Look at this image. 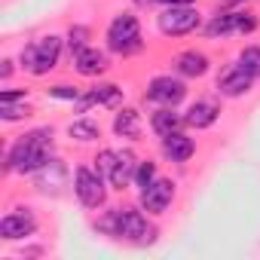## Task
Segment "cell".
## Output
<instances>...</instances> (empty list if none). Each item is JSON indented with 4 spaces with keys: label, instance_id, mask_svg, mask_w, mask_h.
Returning <instances> with one entry per match:
<instances>
[{
    "label": "cell",
    "instance_id": "6da1fadb",
    "mask_svg": "<svg viewBox=\"0 0 260 260\" xmlns=\"http://www.w3.org/2000/svg\"><path fill=\"white\" fill-rule=\"evenodd\" d=\"M92 226H95V233L116 239V242H128V245H153L159 236V230L147 220L141 205L138 208L135 205H113L104 214H98Z\"/></svg>",
    "mask_w": 260,
    "mask_h": 260
},
{
    "label": "cell",
    "instance_id": "7a4b0ae2",
    "mask_svg": "<svg viewBox=\"0 0 260 260\" xmlns=\"http://www.w3.org/2000/svg\"><path fill=\"white\" fill-rule=\"evenodd\" d=\"M104 49L119 55V58H128V55H138L144 49V34H141V22L135 13H116L110 22H107V31H104Z\"/></svg>",
    "mask_w": 260,
    "mask_h": 260
},
{
    "label": "cell",
    "instance_id": "3957f363",
    "mask_svg": "<svg viewBox=\"0 0 260 260\" xmlns=\"http://www.w3.org/2000/svg\"><path fill=\"white\" fill-rule=\"evenodd\" d=\"M64 46H68V43H64L61 37H55V34L37 37V40H31L28 46H22V52H19V68H22L25 74H31V77H46L49 71L58 68Z\"/></svg>",
    "mask_w": 260,
    "mask_h": 260
},
{
    "label": "cell",
    "instance_id": "277c9868",
    "mask_svg": "<svg viewBox=\"0 0 260 260\" xmlns=\"http://www.w3.org/2000/svg\"><path fill=\"white\" fill-rule=\"evenodd\" d=\"M49 159H52V147L34 141V138L25 132V135H19V138L7 147L4 169H7V175H34V172L43 169Z\"/></svg>",
    "mask_w": 260,
    "mask_h": 260
},
{
    "label": "cell",
    "instance_id": "5b68a950",
    "mask_svg": "<svg viewBox=\"0 0 260 260\" xmlns=\"http://www.w3.org/2000/svg\"><path fill=\"white\" fill-rule=\"evenodd\" d=\"M260 28V19L251 10H223L205 22V37L211 40H226V37H248Z\"/></svg>",
    "mask_w": 260,
    "mask_h": 260
},
{
    "label": "cell",
    "instance_id": "8992f818",
    "mask_svg": "<svg viewBox=\"0 0 260 260\" xmlns=\"http://www.w3.org/2000/svg\"><path fill=\"white\" fill-rule=\"evenodd\" d=\"M107 178L95 166H77L74 169V196L83 208L98 211L107 205Z\"/></svg>",
    "mask_w": 260,
    "mask_h": 260
},
{
    "label": "cell",
    "instance_id": "52a82bcc",
    "mask_svg": "<svg viewBox=\"0 0 260 260\" xmlns=\"http://www.w3.org/2000/svg\"><path fill=\"white\" fill-rule=\"evenodd\" d=\"M156 28L162 37H187L193 31L202 28V13L193 7V4H184V7H166L159 16H156Z\"/></svg>",
    "mask_w": 260,
    "mask_h": 260
},
{
    "label": "cell",
    "instance_id": "ba28073f",
    "mask_svg": "<svg viewBox=\"0 0 260 260\" xmlns=\"http://www.w3.org/2000/svg\"><path fill=\"white\" fill-rule=\"evenodd\" d=\"M187 98V83L178 74H159L153 80H147L144 89V101L156 104V107H178Z\"/></svg>",
    "mask_w": 260,
    "mask_h": 260
},
{
    "label": "cell",
    "instance_id": "9c48e42d",
    "mask_svg": "<svg viewBox=\"0 0 260 260\" xmlns=\"http://www.w3.org/2000/svg\"><path fill=\"white\" fill-rule=\"evenodd\" d=\"M37 230H40V223L31 208H13L0 217V239L4 242H25V239L37 236Z\"/></svg>",
    "mask_w": 260,
    "mask_h": 260
},
{
    "label": "cell",
    "instance_id": "30bf717a",
    "mask_svg": "<svg viewBox=\"0 0 260 260\" xmlns=\"http://www.w3.org/2000/svg\"><path fill=\"white\" fill-rule=\"evenodd\" d=\"M175 193H178V184H175L172 178H156L147 190L138 193V205H141L150 217H159V214H166V211L172 208Z\"/></svg>",
    "mask_w": 260,
    "mask_h": 260
},
{
    "label": "cell",
    "instance_id": "8fae6325",
    "mask_svg": "<svg viewBox=\"0 0 260 260\" xmlns=\"http://www.w3.org/2000/svg\"><path fill=\"white\" fill-rule=\"evenodd\" d=\"M251 86H254V77H251L239 61H230V64L217 74V83H214V89H217L220 98H242V95L251 92Z\"/></svg>",
    "mask_w": 260,
    "mask_h": 260
},
{
    "label": "cell",
    "instance_id": "7c38bea8",
    "mask_svg": "<svg viewBox=\"0 0 260 260\" xmlns=\"http://www.w3.org/2000/svg\"><path fill=\"white\" fill-rule=\"evenodd\" d=\"M92 104H101V107H122V89H119L116 83H95L92 89H86V92L74 101L77 113H86Z\"/></svg>",
    "mask_w": 260,
    "mask_h": 260
},
{
    "label": "cell",
    "instance_id": "4fadbf2b",
    "mask_svg": "<svg viewBox=\"0 0 260 260\" xmlns=\"http://www.w3.org/2000/svg\"><path fill=\"white\" fill-rule=\"evenodd\" d=\"M159 150H162V159H166V162L184 166V162L193 159V153H196V141L181 128V132H172V135L159 138Z\"/></svg>",
    "mask_w": 260,
    "mask_h": 260
},
{
    "label": "cell",
    "instance_id": "5bb4252c",
    "mask_svg": "<svg viewBox=\"0 0 260 260\" xmlns=\"http://www.w3.org/2000/svg\"><path fill=\"white\" fill-rule=\"evenodd\" d=\"M172 71H175L178 77H184V80H199V77H205V74L211 71V58H208L202 49H184V52L175 55Z\"/></svg>",
    "mask_w": 260,
    "mask_h": 260
},
{
    "label": "cell",
    "instance_id": "9a60e30c",
    "mask_svg": "<svg viewBox=\"0 0 260 260\" xmlns=\"http://www.w3.org/2000/svg\"><path fill=\"white\" fill-rule=\"evenodd\" d=\"M74 71H77L80 77H89V80H95V77L107 74V71H110V55H107V49L86 46L83 52H77V55H74Z\"/></svg>",
    "mask_w": 260,
    "mask_h": 260
},
{
    "label": "cell",
    "instance_id": "2e32d148",
    "mask_svg": "<svg viewBox=\"0 0 260 260\" xmlns=\"http://www.w3.org/2000/svg\"><path fill=\"white\" fill-rule=\"evenodd\" d=\"M217 119H220V104H217L214 98H196V101L187 107V113H184L187 128H196V132L211 128Z\"/></svg>",
    "mask_w": 260,
    "mask_h": 260
},
{
    "label": "cell",
    "instance_id": "e0dca14e",
    "mask_svg": "<svg viewBox=\"0 0 260 260\" xmlns=\"http://www.w3.org/2000/svg\"><path fill=\"white\" fill-rule=\"evenodd\" d=\"M110 128H113V135L122 138V141H141L144 122H141V113H138L135 107H116Z\"/></svg>",
    "mask_w": 260,
    "mask_h": 260
},
{
    "label": "cell",
    "instance_id": "ac0fdd59",
    "mask_svg": "<svg viewBox=\"0 0 260 260\" xmlns=\"http://www.w3.org/2000/svg\"><path fill=\"white\" fill-rule=\"evenodd\" d=\"M187 122H184V113H178L175 107H156L153 113H150V132L156 135V138H166V135H172V132H181Z\"/></svg>",
    "mask_w": 260,
    "mask_h": 260
},
{
    "label": "cell",
    "instance_id": "d6986e66",
    "mask_svg": "<svg viewBox=\"0 0 260 260\" xmlns=\"http://www.w3.org/2000/svg\"><path fill=\"white\" fill-rule=\"evenodd\" d=\"M138 162H141V159H138L132 150H119V162H116V169H113V175H110V190L122 193V190H128V187H132Z\"/></svg>",
    "mask_w": 260,
    "mask_h": 260
},
{
    "label": "cell",
    "instance_id": "ffe728a7",
    "mask_svg": "<svg viewBox=\"0 0 260 260\" xmlns=\"http://www.w3.org/2000/svg\"><path fill=\"white\" fill-rule=\"evenodd\" d=\"M64 178H68V166H61V159H49L43 169L34 172V187H37L40 193H49V190H55Z\"/></svg>",
    "mask_w": 260,
    "mask_h": 260
},
{
    "label": "cell",
    "instance_id": "44dd1931",
    "mask_svg": "<svg viewBox=\"0 0 260 260\" xmlns=\"http://www.w3.org/2000/svg\"><path fill=\"white\" fill-rule=\"evenodd\" d=\"M68 135H71L77 144H95V141L101 138V125H98L95 119H89V116H80V119H74V122L68 125Z\"/></svg>",
    "mask_w": 260,
    "mask_h": 260
},
{
    "label": "cell",
    "instance_id": "7402d4cb",
    "mask_svg": "<svg viewBox=\"0 0 260 260\" xmlns=\"http://www.w3.org/2000/svg\"><path fill=\"white\" fill-rule=\"evenodd\" d=\"M89 40H92V31H89L86 25H71V28H68V34H64V43H68L71 58H74L77 52H83L86 46H92Z\"/></svg>",
    "mask_w": 260,
    "mask_h": 260
},
{
    "label": "cell",
    "instance_id": "603a6c76",
    "mask_svg": "<svg viewBox=\"0 0 260 260\" xmlns=\"http://www.w3.org/2000/svg\"><path fill=\"white\" fill-rule=\"evenodd\" d=\"M156 178H159L156 162H153V159H141V162H138V169H135V181H132V187L141 193V190H147Z\"/></svg>",
    "mask_w": 260,
    "mask_h": 260
},
{
    "label": "cell",
    "instance_id": "cb8c5ba5",
    "mask_svg": "<svg viewBox=\"0 0 260 260\" xmlns=\"http://www.w3.org/2000/svg\"><path fill=\"white\" fill-rule=\"evenodd\" d=\"M95 169L107 178V184H110V175H113V169H116V162H119V150H110V147H104V150H98L95 153Z\"/></svg>",
    "mask_w": 260,
    "mask_h": 260
},
{
    "label": "cell",
    "instance_id": "d4e9b609",
    "mask_svg": "<svg viewBox=\"0 0 260 260\" xmlns=\"http://www.w3.org/2000/svg\"><path fill=\"white\" fill-rule=\"evenodd\" d=\"M254 80H260V46H245L242 52H239V58H236Z\"/></svg>",
    "mask_w": 260,
    "mask_h": 260
},
{
    "label": "cell",
    "instance_id": "484cf974",
    "mask_svg": "<svg viewBox=\"0 0 260 260\" xmlns=\"http://www.w3.org/2000/svg\"><path fill=\"white\" fill-rule=\"evenodd\" d=\"M34 110L28 101H19V104H0V119H7V122H16V119H28Z\"/></svg>",
    "mask_w": 260,
    "mask_h": 260
},
{
    "label": "cell",
    "instance_id": "4316f807",
    "mask_svg": "<svg viewBox=\"0 0 260 260\" xmlns=\"http://www.w3.org/2000/svg\"><path fill=\"white\" fill-rule=\"evenodd\" d=\"M46 95L55 98V101H71V104H74V101L83 95V89H77V86H71V83H55V86L46 89Z\"/></svg>",
    "mask_w": 260,
    "mask_h": 260
},
{
    "label": "cell",
    "instance_id": "83f0119b",
    "mask_svg": "<svg viewBox=\"0 0 260 260\" xmlns=\"http://www.w3.org/2000/svg\"><path fill=\"white\" fill-rule=\"evenodd\" d=\"M28 101V89H4L0 92V104H19Z\"/></svg>",
    "mask_w": 260,
    "mask_h": 260
},
{
    "label": "cell",
    "instance_id": "f1b7e54d",
    "mask_svg": "<svg viewBox=\"0 0 260 260\" xmlns=\"http://www.w3.org/2000/svg\"><path fill=\"white\" fill-rule=\"evenodd\" d=\"M13 64H16L13 58H7V61H4V68H0V77H4V80H10V77H13Z\"/></svg>",
    "mask_w": 260,
    "mask_h": 260
},
{
    "label": "cell",
    "instance_id": "f546056e",
    "mask_svg": "<svg viewBox=\"0 0 260 260\" xmlns=\"http://www.w3.org/2000/svg\"><path fill=\"white\" fill-rule=\"evenodd\" d=\"M162 7H184V4H193V0H156Z\"/></svg>",
    "mask_w": 260,
    "mask_h": 260
},
{
    "label": "cell",
    "instance_id": "4dcf8cb0",
    "mask_svg": "<svg viewBox=\"0 0 260 260\" xmlns=\"http://www.w3.org/2000/svg\"><path fill=\"white\" fill-rule=\"evenodd\" d=\"M132 4H135V10H150L156 0H132Z\"/></svg>",
    "mask_w": 260,
    "mask_h": 260
}]
</instances>
